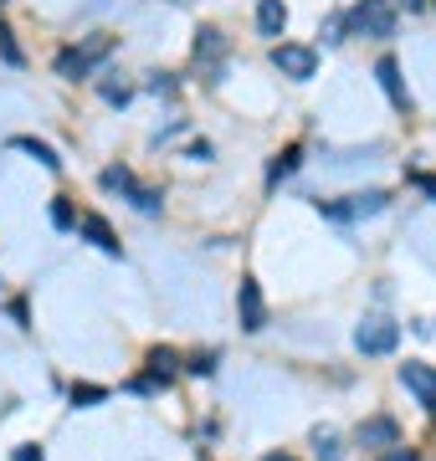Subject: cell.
<instances>
[{
    "label": "cell",
    "instance_id": "obj_1",
    "mask_svg": "<svg viewBox=\"0 0 436 461\" xmlns=\"http://www.w3.org/2000/svg\"><path fill=\"white\" fill-rule=\"evenodd\" d=\"M114 51V36L98 32V36H87L83 47H68L62 57H57V77H68V83H77V77H87L93 72V62H103Z\"/></svg>",
    "mask_w": 436,
    "mask_h": 461
},
{
    "label": "cell",
    "instance_id": "obj_2",
    "mask_svg": "<svg viewBox=\"0 0 436 461\" xmlns=\"http://www.w3.org/2000/svg\"><path fill=\"white\" fill-rule=\"evenodd\" d=\"M344 26L359 36H395V16H390V0H359L350 16H344Z\"/></svg>",
    "mask_w": 436,
    "mask_h": 461
},
{
    "label": "cell",
    "instance_id": "obj_3",
    "mask_svg": "<svg viewBox=\"0 0 436 461\" xmlns=\"http://www.w3.org/2000/svg\"><path fill=\"white\" fill-rule=\"evenodd\" d=\"M272 67L293 77V83H308L313 72H319V51L313 47H298V41H283V47H272Z\"/></svg>",
    "mask_w": 436,
    "mask_h": 461
},
{
    "label": "cell",
    "instance_id": "obj_4",
    "mask_svg": "<svg viewBox=\"0 0 436 461\" xmlns=\"http://www.w3.org/2000/svg\"><path fill=\"white\" fill-rule=\"evenodd\" d=\"M395 344H401V323H390V318H365L354 329V348L359 354H390Z\"/></svg>",
    "mask_w": 436,
    "mask_h": 461
},
{
    "label": "cell",
    "instance_id": "obj_5",
    "mask_svg": "<svg viewBox=\"0 0 436 461\" xmlns=\"http://www.w3.org/2000/svg\"><path fill=\"white\" fill-rule=\"evenodd\" d=\"M401 384L421 400V405H426V411L436 415V369H431V364H416V359L401 364Z\"/></svg>",
    "mask_w": 436,
    "mask_h": 461
},
{
    "label": "cell",
    "instance_id": "obj_6",
    "mask_svg": "<svg viewBox=\"0 0 436 461\" xmlns=\"http://www.w3.org/2000/svg\"><path fill=\"white\" fill-rule=\"evenodd\" d=\"M236 313H241V329L257 333L262 323H268V308H262V287H257L252 277L241 282V293H236Z\"/></svg>",
    "mask_w": 436,
    "mask_h": 461
},
{
    "label": "cell",
    "instance_id": "obj_7",
    "mask_svg": "<svg viewBox=\"0 0 436 461\" xmlns=\"http://www.w3.org/2000/svg\"><path fill=\"white\" fill-rule=\"evenodd\" d=\"M386 190H359V195H350V205H323V211L334 215V221H354V215H380L386 211Z\"/></svg>",
    "mask_w": 436,
    "mask_h": 461
},
{
    "label": "cell",
    "instance_id": "obj_8",
    "mask_svg": "<svg viewBox=\"0 0 436 461\" xmlns=\"http://www.w3.org/2000/svg\"><path fill=\"white\" fill-rule=\"evenodd\" d=\"M359 446H380V451H390V446H401V426H395L390 415H375V420L359 426Z\"/></svg>",
    "mask_w": 436,
    "mask_h": 461
},
{
    "label": "cell",
    "instance_id": "obj_9",
    "mask_svg": "<svg viewBox=\"0 0 436 461\" xmlns=\"http://www.w3.org/2000/svg\"><path fill=\"white\" fill-rule=\"evenodd\" d=\"M375 77H380V87H386V98L395 103V108H405V83H401V62L395 57H380V67H375Z\"/></svg>",
    "mask_w": 436,
    "mask_h": 461
},
{
    "label": "cell",
    "instance_id": "obj_10",
    "mask_svg": "<svg viewBox=\"0 0 436 461\" xmlns=\"http://www.w3.org/2000/svg\"><path fill=\"white\" fill-rule=\"evenodd\" d=\"M283 26H287L283 0H257V32L262 36H283Z\"/></svg>",
    "mask_w": 436,
    "mask_h": 461
},
{
    "label": "cell",
    "instance_id": "obj_11",
    "mask_svg": "<svg viewBox=\"0 0 436 461\" xmlns=\"http://www.w3.org/2000/svg\"><path fill=\"white\" fill-rule=\"evenodd\" d=\"M83 236L93 241L98 251H108V257H118V236L108 230V221L103 215H83Z\"/></svg>",
    "mask_w": 436,
    "mask_h": 461
},
{
    "label": "cell",
    "instance_id": "obj_12",
    "mask_svg": "<svg viewBox=\"0 0 436 461\" xmlns=\"http://www.w3.org/2000/svg\"><path fill=\"white\" fill-rule=\"evenodd\" d=\"M221 57H226V36H221L216 26L195 32V62H221Z\"/></svg>",
    "mask_w": 436,
    "mask_h": 461
},
{
    "label": "cell",
    "instance_id": "obj_13",
    "mask_svg": "<svg viewBox=\"0 0 436 461\" xmlns=\"http://www.w3.org/2000/svg\"><path fill=\"white\" fill-rule=\"evenodd\" d=\"M16 149H21V154H32L36 165H47V169H57V165H62V159H57V149H51V144H41V139H16Z\"/></svg>",
    "mask_w": 436,
    "mask_h": 461
},
{
    "label": "cell",
    "instance_id": "obj_14",
    "mask_svg": "<svg viewBox=\"0 0 436 461\" xmlns=\"http://www.w3.org/2000/svg\"><path fill=\"white\" fill-rule=\"evenodd\" d=\"M313 451H319V461H339V456H344V446H339V436L329 426L313 430Z\"/></svg>",
    "mask_w": 436,
    "mask_h": 461
},
{
    "label": "cell",
    "instance_id": "obj_15",
    "mask_svg": "<svg viewBox=\"0 0 436 461\" xmlns=\"http://www.w3.org/2000/svg\"><path fill=\"white\" fill-rule=\"evenodd\" d=\"M103 190H123V195H129V190H134V175H129L123 165L103 169Z\"/></svg>",
    "mask_w": 436,
    "mask_h": 461
},
{
    "label": "cell",
    "instance_id": "obj_16",
    "mask_svg": "<svg viewBox=\"0 0 436 461\" xmlns=\"http://www.w3.org/2000/svg\"><path fill=\"white\" fill-rule=\"evenodd\" d=\"M129 195H134V205H139V211H144V215H154V211H159V205H165V200H159V190H144V185H134Z\"/></svg>",
    "mask_w": 436,
    "mask_h": 461
},
{
    "label": "cell",
    "instance_id": "obj_17",
    "mask_svg": "<svg viewBox=\"0 0 436 461\" xmlns=\"http://www.w3.org/2000/svg\"><path fill=\"white\" fill-rule=\"evenodd\" d=\"M293 165H298V149H287V154H277V159H272V180H283V175H293Z\"/></svg>",
    "mask_w": 436,
    "mask_h": 461
},
{
    "label": "cell",
    "instance_id": "obj_18",
    "mask_svg": "<svg viewBox=\"0 0 436 461\" xmlns=\"http://www.w3.org/2000/svg\"><path fill=\"white\" fill-rule=\"evenodd\" d=\"M0 57H5L11 67H21V47H16V36L11 32H0Z\"/></svg>",
    "mask_w": 436,
    "mask_h": 461
},
{
    "label": "cell",
    "instance_id": "obj_19",
    "mask_svg": "<svg viewBox=\"0 0 436 461\" xmlns=\"http://www.w3.org/2000/svg\"><path fill=\"white\" fill-rule=\"evenodd\" d=\"M98 400H103L98 384H77V390H72V405H98Z\"/></svg>",
    "mask_w": 436,
    "mask_h": 461
},
{
    "label": "cell",
    "instance_id": "obj_20",
    "mask_svg": "<svg viewBox=\"0 0 436 461\" xmlns=\"http://www.w3.org/2000/svg\"><path fill=\"white\" fill-rule=\"evenodd\" d=\"M51 226H62V230L72 226V205L68 200H51Z\"/></svg>",
    "mask_w": 436,
    "mask_h": 461
},
{
    "label": "cell",
    "instance_id": "obj_21",
    "mask_svg": "<svg viewBox=\"0 0 436 461\" xmlns=\"http://www.w3.org/2000/svg\"><path fill=\"white\" fill-rule=\"evenodd\" d=\"M103 98H108V103H118V108H123V103H129V87H123V83H114V77H108V83H103Z\"/></svg>",
    "mask_w": 436,
    "mask_h": 461
},
{
    "label": "cell",
    "instance_id": "obj_22",
    "mask_svg": "<svg viewBox=\"0 0 436 461\" xmlns=\"http://www.w3.org/2000/svg\"><path fill=\"white\" fill-rule=\"evenodd\" d=\"M185 369H190V375H211V369H216V354H195Z\"/></svg>",
    "mask_w": 436,
    "mask_h": 461
},
{
    "label": "cell",
    "instance_id": "obj_23",
    "mask_svg": "<svg viewBox=\"0 0 436 461\" xmlns=\"http://www.w3.org/2000/svg\"><path fill=\"white\" fill-rule=\"evenodd\" d=\"M323 41H344V16H329V21H323Z\"/></svg>",
    "mask_w": 436,
    "mask_h": 461
},
{
    "label": "cell",
    "instance_id": "obj_24",
    "mask_svg": "<svg viewBox=\"0 0 436 461\" xmlns=\"http://www.w3.org/2000/svg\"><path fill=\"white\" fill-rule=\"evenodd\" d=\"M380 461H416V451H405V446H390V451H386Z\"/></svg>",
    "mask_w": 436,
    "mask_h": 461
},
{
    "label": "cell",
    "instance_id": "obj_25",
    "mask_svg": "<svg viewBox=\"0 0 436 461\" xmlns=\"http://www.w3.org/2000/svg\"><path fill=\"white\" fill-rule=\"evenodd\" d=\"M169 87H175V83H169L165 72H154V77H150V93H169Z\"/></svg>",
    "mask_w": 436,
    "mask_h": 461
},
{
    "label": "cell",
    "instance_id": "obj_26",
    "mask_svg": "<svg viewBox=\"0 0 436 461\" xmlns=\"http://www.w3.org/2000/svg\"><path fill=\"white\" fill-rule=\"evenodd\" d=\"M416 185H421V190H426V195L436 200V175H416Z\"/></svg>",
    "mask_w": 436,
    "mask_h": 461
},
{
    "label": "cell",
    "instance_id": "obj_27",
    "mask_svg": "<svg viewBox=\"0 0 436 461\" xmlns=\"http://www.w3.org/2000/svg\"><path fill=\"white\" fill-rule=\"evenodd\" d=\"M16 461H41V451H36V446H21V451H16Z\"/></svg>",
    "mask_w": 436,
    "mask_h": 461
},
{
    "label": "cell",
    "instance_id": "obj_28",
    "mask_svg": "<svg viewBox=\"0 0 436 461\" xmlns=\"http://www.w3.org/2000/svg\"><path fill=\"white\" fill-rule=\"evenodd\" d=\"M262 461H293V456H287V451H272V456H262Z\"/></svg>",
    "mask_w": 436,
    "mask_h": 461
},
{
    "label": "cell",
    "instance_id": "obj_29",
    "mask_svg": "<svg viewBox=\"0 0 436 461\" xmlns=\"http://www.w3.org/2000/svg\"><path fill=\"white\" fill-rule=\"evenodd\" d=\"M401 5H405V11H421V5H426V0H401Z\"/></svg>",
    "mask_w": 436,
    "mask_h": 461
}]
</instances>
